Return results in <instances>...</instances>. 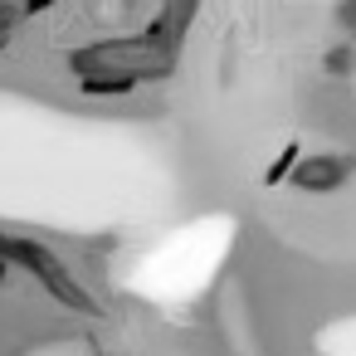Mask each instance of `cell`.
I'll return each mask as SVG.
<instances>
[{
    "mask_svg": "<svg viewBox=\"0 0 356 356\" xmlns=\"http://www.w3.org/2000/svg\"><path fill=\"white\" fill-rule=\"evenodd\" d=\"M74 69H79L83 88H127L156 69V54L147 40H122V44H98V49L79 54Z\"/></svg>",
    "mask_w": 356,
    "mask_h": 356,
    "instance_id": "obj_1",
    "label": "cell"
},
{
    "mask_svg": "<svg viewBox=\"0 0 356 356\" xmlns=\"http://www.w3.org/2000/svg\"><path fill=\"white\" fill-rule=\"evenodd\" d=\"M341 176H346V161H337V156H307L293 171V186H302V191H337Z\"/></svg>",
    "mask_w": 356,
    "mask_h": 356,
    "instance_id": "obj_2",
    "label": "cell"
},
{
    "mask_svg": "<svg viewBox=\"0 0 356 356\" xmlns=\"http://www.w3.org/2000/svg\"><path fill=\"white\" fill-rule=\"evenodd\" d=\"M40 10H49V0H0V49H6L10 35H15L30 15H40Z\"/></svg>",
    "mask_w": 356,
    "mask_h": 356,
    "instance_id": "obj_3",
    "label": "cell"
},
{
    "mask_svg": "<svg viewBox=\"0 0 356 356\" xmlns=\"http://www.w3.org/2000/svg\"><path fill=\"white\" fill-rule=\"evenodd\" d=\"M0 278H6V264H0Z\"/></svg>",
    "mask_w": 356,
    "mask_h": 356,
    "instance_id": "obj_4",
    "label": "cell"
}]
</instances>
